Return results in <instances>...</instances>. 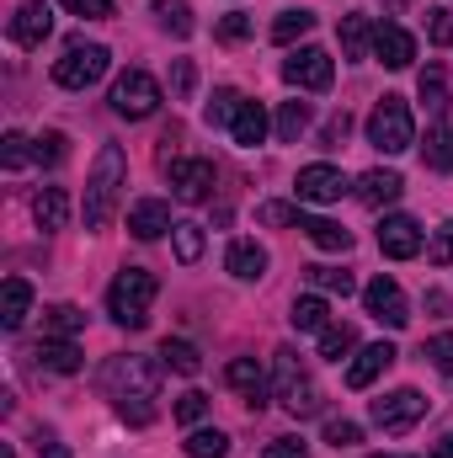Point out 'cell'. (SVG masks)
Returning <instances> with one entry per match:
<instances>
[{"label":"cell","instance_id":"obj_1","mask_svg":"<svg viewBox=\"0 0 453 458\" xmlns=\"http://www.w3.org/2000/svg\"><path fill=\"white\" fill-rule=\"evenodd\" d=\"M102 389H107L113 411L128 421V427H150V421L160 416V373H155L150 357H133V352L107 357V368H102Z\"/></svg>","mask_w":453,"mask_h":458},{"label":"cell","instance_id":"obj_2","mask_svg":"<svg viewBox=\"0 0 453 458\" xmlns=\"http://www.w3.org/2000/svg\"><path fill=\"white\" fill-rule=\"evenodd\" d=\"M155 293H160L155 272H144V267H123V272L113 277V288H107V315H113L123 331H144V326H150V304H155Z\"/></svg>","mask_w":453,"mask_h":458},{"label":"cell","instance_id":"obj_3","mask_svg":"<svg viewBox=\"0 0 453 458\" xmlns=\"http://www.w3.org/2000/svg\"><path fill=\"white\" fill-rule=\"evenodd\" d=\"M123 182H128L123 149H117V144H102V149H97V165H91V182H86V203H81L86 229H102L113 219V203H117V187H123Z\"/></svg>","mask_w":453,"mask_h":458},{"label":"cell","instance_id":"obj_4","mask_svg":"<svg viewBox=\"0 0 453 458\" xmlns=\"http://www.w3.org/2000/svg\"><path fill=\"white\" fill-rule=\"evenodd\" d=\"M368 144L384 149V155H400V149L416 144V123H411L406 97H384V102L368 113Z\"/></svg>","mask_w":453,"mask_h":458},{"label":"cell","instance_id":"obj_5","mask_svg":"<svg viewBox=\"0 0 453 458\" xmlns=\"http://www.w3.org/2000/svg\"><path fill=\"white\" fill-rule=\"evenodd\" d=\"M107 64H113V54H107L102 43H75V48L54 64V81H59L64 91H86V86H97V81L107 75Z\"/></svg>","mask_w":453,"mask_h":458},{"label":"cell","instance_id":"obj_6","mask_svg":"<svg viewBox=\"0 0 453 458\" xmlns=\"http://www.w3.org/2000/svg\"><path fill=\"white\" fill-rule=\"evenodd\" d=\"M160 107V86H155V75H144V70H123L113 81V113L128 117V123H139V117H150Z\"/></svg>","mask_w":453,"mask_h":458},{"label":"cell","instance_id":"obj_7","mask_svg":"<svg viewBox=\"0 0 453 458\" xmlns=\"http://www.w3.org/2000/svg\"><path fill=\"white\" fill-rule=\"evenodd\" d=\"M368 416H373V427H384V432H411V427L427 416V394H422V389H395V394L373 400Z\"/></svg>","mask_w":453,"mask_h":458},{"label":"cell","instance_id":"obj_8","mask_svg":"<svg viewBox=\"0 0 453 458\" xmlns=\"http://www.w3.org/2000/svg\"><path fill=\"white\" fill-rule=\"evenodd\" d=\"M283 81H288V86H299V91H331L337 64H331V54H326V48H299V54H288V59H283Z\"/></svg>","mask_w":453,"mask_h":458},{"label":"cell","instance_id":"obj_9","mask_svg":"<svg viewBox=\"0 0 453 458\" xmlns=\"http://www.w3.org/2000/svg\"><path fill=\"white\" fill-rule=\"evenodd\" d=\"M363 310H368L379 326H389V331H406V326H411V304H406V293H400L395 277H373V283L363 288Z\"/></svg>","mask_w":453,"mask_h":458},{"label":"cell","instance_id":"obj_10","mask_svg":"<svg viewBox=\"0 0 453 458\" xmlns=\"http://www.w3.org/2000/svg\"><path fill=\"white\" fill-rule=\"evenodd\" d=\"M166 176H171V192L182 203H203L214 192V160H171L166 155Z\"/></svg>","mask_w":453,"mask_h":458},{"label":"cell","instance_id":"obj_11","mask_svg":"<svg viewBox=\"0 0 453 458\" xmlns=\"http://www.w3.org/2000/svg\"><path fill=\"white\" fill-rule=\"evenodd\" d=\"M294 192H299V203H341L346 198V176L337 165H304Z\"/></svg>","mask_w":453,"mask_h":458},{"label":"cell","instance_id":"obj_12","mask_svg":"<svg viewBox=\"0 0 453 458\" xmlns=\"http://www.w3.org/2000/svg\"><path fill=\"white\" fill-rule=\"evenodd\" d=\"M379 250H384L389 261H411V256H422V225L406 219V214H389V219L379 225Z\"/></svg>","mask_w":453,"mask_h":458},{"label":"cell","instance_id":"obj_13","mask_svg":"<svg viewBox=\"0 0 453 458\" xmlns=\"http://www.w3.org/2000/svg\"><path fill=\"white\" fill-rule=\"evenodd\" d=\"M48 32H54V11H48L43 0H21L16 16H11V43H21V48H43Z\"/></svg>","mask_w":453,"mask_h":458},{"label":"cell","instance_id":"obj_14","mask_svg":"<svg viewBox=\"0 0 453 458\" xmlns=\"http://www.w3.org/2000/svg\"><path fill=\"white\" fill-rule=\"evenodd\" d=\"M373 59H379L384 70H406V64L416 59V38H411L406 27H395V21H384V27L373 32Z\"/></svg>","mask_w":453,"mask_h":458},{"label":"cell","instance_id":"obj_15","mask_svg":"<svg viewBox=\"0 0 453 458\" xmlns=\"http://www.w3.org/2000/svg\"><path fill=\"white\" fill-rule=\"evenodd\" d=\"M395 357H400V352H395L389 342L363 346V352H357V362L346 368V389H368V384H373L379 373H389V368H395Z\"/></svg>","mask_w":453,"mask_h":458},{"label":"cell","instance_id":"obj_16","mask_svg":"<svg viewBox=\"0 0 453 458\" xmlns=\"http://www.w3.org/2000/svg\"><path fill=\"white\" fill-rule=\"evenodd\" d=\"M225 384L245 394V405H251V411H261V405H267V373H261V362H256V357H235V362L225 368Z\"/></svg>","mask_w":453,"mask_h":458},{"label":"cell","instance_id":"obj_17","mask_svg":"<svg viewBox=\"0 0 453 458\" xmlns=\"http://www.w3.org/2000/svg\"><path fill=\"white\" fill-rule=\"evenodd\" d=\"M128 229H133V240H160L171 225V208L160 203V198H139L133 208H128Z\"/></svg>","mask_w":453,"mask_h":458},{"label":"cell","instance_id":"obj_18","mask_svg":"<svg viewBox=\"0 0 453 458\" xmlns=\"http://www.w3.org/2000/svg\"><path fill=\"white\" fill-rule=\"evenodd\" d=\"M400 192H406L400 171H363V182H357V198L368 208H389V203H400Z\"/></svg>","mask_w":453,"mask_h":458},{"label":"cell","instance_id":"obj_19","mask_svg":"<svg viewBox=\"0 0 453 458\" xmlns=\"http://www.w3.org/2000/svg\"><path fill=\"white\" fill-rule=\"evenodd\" d=\"M32 357H38V368H43V373H81V346H75V342L43 336V342L32 346Z\"/></svg>","mask_w":453,"mask_h":458},{"label":"cell","instance_id":"obj_20","mask_svg":"<svg viewBox=\"0 0 453 458\" xmlns=\"http://www.w3.org/2000/svg\"><path fill=\"white\" fill-rule=\"evenodd\" d=\"M225 267L235 272V277H240V283H256V277L267 272V250H261L256 240H229Z\"/></svg>","mask_w":453,"mask_h":458},{"label":"cell","instance_id":"obj_21","mask_svg":"<svg viewBox=\"0 0 453 458\" xmlns=\"http://www.w3.org/2000/svg\"><path fill=\"white\" fill-rule=\"evenodd\" d=\"M27 310H32V288H27V277H5V288H0V326H5V331H21Z\"/></svg>","mask_w":453,"mask_h":458},{"label":"cell","instance_id":"obj_22","mask_svg":"<svg viewBox=\"0 0 453 458\" xmlns=\"http://www.w3.org/2000/svg\"><path fill=\"white\" fill-rule=\"evenodd\" d=\"M278 394H283V411H288V416H299V421L326 411V394H321V384H310V378H294V384H283Z\"/></svg>","mask_w":453,"mask_h":458},{"label":"cell","instance_id":"obj_23","mask_svg":"<svg viewBox=\"0 0 453 458\" xmlns=\"http://www.w3.org/2000/svg\"><path fill=\"white\" fill-rule=\"evenodd\" d=\"M229 133H235L240 149H256V144L267 139V113H261V102H240V113H235V123H229Z\"/></svg>","mask_w":453,"mask_h":458},{"label":"cell","instance_id":"obj_24","mask_svg":"<svg viewBox=\"0 0 453 458\" xmlns=\"http://www.w3.org/2000/svg\"><path fill=\"white\" fill-rule=\"evenodd\" d=\"M32 219H38V229H64V219H70L64 187H43V192L32 198Z\"/></svg>","mask_w":453,"mask_h":458},{"label":"cell","instance_id":"obj_25","mask_svg":"<svg viewBox=\"0 0 453 458\" xmlns=\"http://www.w3.org/2000/svg\"><path fill=\"white\" fill-rule=\"evenodd\" d=\"M373 32H379V27H368L363 11H346V16H341V54H346V59H363L368 43H373Z\"/></svg>","mask_w":453,"mask_h":458},{"label":"cell","instance_id":"obj_26","mask_svg":"<svg viewBox=\"0 0 453 458\" xmlns=\"http://www.w3.org/2000/svg\"><path fill=\"white\" fill-rule=\"evenodd\" d=\"M422 160H427V171H453V123H438V128L427 133Z\"/></svg>","mask_w":453,"mask_h":458},{"label":"cell","instance_id":"obj_27","mask_svg":"<svg viewBox=\"0 0 453 458\" xmlns=\"http://www.w3.org/2000/svg\"><path fill=\"white\" fill-rule=\"evenodd\" d=\"M288 320H294V331H326V326H331V310H326V299L304 293V299H294Z\"/></svg>","mask_w":453,"mask_h":458},{"label":"cell","instance_id":"obj_28","mask_svg":"<svg viewBox=\"0 0 453 458\" xmlns=\"http://www.w3.org/2000/svg\"><path fill=\"white\" fill-rule=\"evenodd\" d=\"M299 229H304L321 250H352V229L337 225V219H304Z\"/></svg>","mask_w":453,"mask_h":458},{"label":"cell","instance_id":"obj_29","mask_svg":"<svg viewBox=\"0 0 453 458\" xmlns=\"http://www.w3.org/2000/svg\"><path fill=\"white\" fill-rule=\"evenodd\" d=\"M182 448H187V458H225L229 454V437L219 432V427H192Z\"/></svg>","mask_w":453,"mask_h":458},{"label":"cell","instance_id":"obj_30","mask_svg":"<svg viewBox=\"0 0 453 458\" xmlns=\"http://www.w3.org/2000/svg\"><path fill=\"white\" fill-rule=\"evenodd\" d=\"M75 331H86V315H81L75 304H54V310L43 315V336H59V342H70Z\"/></svg>","mask_w":453,"mask_h":458},{"label":"cell","instance_id":"obj_31","mask_svg":"<svg viewBox=\"0 0 453 458\" xmlns=\"http://www.w3.org/2000/svg\"><path fill=\"white\" fill-rule=\"evenodd\" d=\"M160 362H166L171 373H182V378H192V373L203 368V357H198V346L192 342H166L160 346Z\"/></svg>","mask_w":453,"mask_h":458},{"label":"cell","instance_id":"obj_32","mask_svg":"<svg viewBox=\"0 0 453 458\" xmlns=\"http://www.w3.org/2000/svg\"><path fill=\"white\" fill-rule=\"evenodd\" d=\"M304 32H315V11H283L272 21V43H299Z\"/></svg>","mask_w":453,"mask_h":458},{"label":"cell","instance_id":"obj_33","mask_svg":"<svg viewBox=\"0 0 453 458\" xmlns=\"http://www.w3.org/2000/svg\"><path fill=\"white\" fill-rule=\"evenodd\" d=\"M304 128H310V102H283L278 107V139L283 144H299Z\"/></svg>","mask_w":453,"mask_h":458},{"label":"cell","instance_id":"obj_34","mask_svg":"<svg viewBox=\"0 0 453 458\" xmlns=\"http://www.w3.org/2000/svg\"><path fill=\"white\" fill-rule=\"evenodd\" d=\"M422 102H427V107H432V113L438 117H449V81H443V70H438V64H427V70H422Z\"/></svg>","mask_w":453,"mask_h":458},{"label":"cell","instance_id":"obj_35","mask_svg":"<svg viewBox=\"0 0 453 458\" xmlns=\"http://www.w3.org/2000/svg\"><path fill=\"white\" fill-rule=\"evenodd\" d=\"M304 277L321 288V293H357V283H352V272H341V267H304Z\"/></svg>","mask_w":453,"mask_h":458},{"label":"cell","instance_id":"obj_36","mask_svg":"<svg viewBox=\"0 0 453 458\" xmlns=\"http://www.w3.org/2000/svg\"><path fill=\"white\" fill-rule=\"evenodd\" d=\"M155 16H160V27H166V32H176V38H192V27H198V21H192V11H187L182 0H155Z\"/></svg>","mask_w":453,"mask_h":458},{"label":"cell","instance_id":"obj_37","mask_svg":"<svg viewBox=\"0 0 453 458\" xmlns=\"http://www.w3.org/2000/svg\"><path fill=\"white\" fill-rule=\"evenodd\" d=\"M32 160H38L32 139H21V133H5V139H0V165H5V171H21V165H32Z\"/></svg>","mask_w":453,"mask_h":458},{"label":"cell","instance_id":"obj_38","mask_svg":"<svg viewBox=\"0 0 453 458\" xmlns=\"http://www.w3.org/2000/svg\"><path fill=\"white\" fill-rule=\"evenodd\" d=\"M352 346H357V331H352V326H326V331H321V357H326V362H341Z\"/></svg>","mask_w":453,"mask_h":458},{"label":"cell","instance_id":"obj_39","mask_svg":"<svg viewBox=\"0 0 453 458\" xmlns=\"http://www.w3.org/2000/svg\"><path fill=\"white\" fill-rule=\"evenodd\" d=\"M240 102H245V97H240V91H214V102H209V128H229V123H235V113H240Z\"/></svg>","mask_w":453,"mask_h":458},{"label":"cell","instance_id":"obj_40","mask_svg":"<svg viewBox=\"0 0 453 458\" xmlns=\"http://www.w3.org/2000/svg\"><path fill=\"white\" fill-rule=\"evenodd\" d=\"M171 240H176V261H198L203 256V225H176L171 229Z\"/></svg>","mask_w":453,"mask_h":458},{"label":"cell","instance_id":"obj_41","mask_svg":"<svg viewBox=\"0 0 453 458\" xmlns=\"http://www.w3.org/2000/svg\"><path fill=\"white\" fill-rule=\"evenodd\" d=\"M203 416H209V394H203V389H187V394L176 400V421H182V427H198Z\"/></svg>","mask_w":453,"mask_h":458},{"label":"cell","instance_id":"obj_42","mask_svg":"<svg viewBox=\"0 0 453 458\" xmlns=\"http://www.w3.org/2000/svg\"><path fill=\"white\" fill-rule=\"evenodd\" d=\"M32 149H38V165H59L70 155V139L64 133H43V139H32Z\"/></svg>","mask_w":453,"mask_h":458},{"label":"cell","instance_id":"obj_43","mask_svg":"<svg viewBox=\"0 0 453 458\" xmlns=\"http://www.w3.org/2000/svg\"><path fill=\"white\" fill-rule=\"evenodd\" d=\"M422 357L438 368V373H453V331H443V336H432V342L422 346Z\"/></svg>","mask_w":453,"mask_h":458},{"label":"cell","instance_id":"obj_44","mask_svg":"<svg viewBox=\"0 0 453 458\" xmlns=\"http://www.w3.org/2000/svg\"><path fill=\"white\" fill-rule=\"evenodd\" d=\"M256 219H261V225H272V229H283V225H304L294 203H261V208H256Z\"/></svg>","mask_w":453,"mask_h":458},{"label":"cell","instance_id":"obj_45","mask_svg":"<svg viewBox=\"0 0 453 458\" xmlns=\"http://www.w3.org/2000/svg\"><path fill=\"white\" fill-rule=\"evenodd\" d=\"M427 261L432 267H453V219L438 234H432V245H427Z\"/></svg>","mask_w":453,"mask_h":458},{"label":"cell","instance_id":"obj_46","mask_svg":"<svg viewBox=\"0 0 453 458\" xmlns=\"http://www.w3.org/2000/svg\"><path fill=\"white\" fill-rule=\"evenodd\" d=\"M427 43H453V11L449 5L427 11Z\"/></svg>","mask_w":453,"mask_h":458},{"label":"cell","instance_id":"obj_47","mask_svg":"<svg viewBox=\"0 0 453 458\" xmlns=\"http://www.w3.org/2000/svg\"><path fill=\"white\" fill-rule=\"evenodd\" d=\"M64 11H75V16H86V21H107L113 16V0H59Z\"/></svg>","mask_w":453,"mask_h":458},{"label":"cell","instance_id":"obj_48","mask_svg":"<svg viewBox=\"0 0 453 458\" xmlns=\"http://www.w3.org/2000/svg\"><path fill=\"white\" fill-rule=\"evenodd\" d=\"M357 437H363L357 421H326V443H331V448H352Z\"/></svg>","mask_w":453,"mask_h":458},{"label":"cell","instance_id":"obj_49","mask_svg":"<svg viewBox=\"0 0 453 458\" xmlns=\"http://www.w3.org/2000/svg\"><path fill=\"white\" fill-rule=\"evenodd\" d=\"M192 81H198V75H192V59H171V91H176L182 102L192 97Z\"/></svg>","mask_w":453,"mask_h":458},{"label":"cell","instance_id":"obj_50","mask_svg":"<svg viewBox=\"0 0 453 458\" xmlns=\"http://www.w3.org/2000/svg\"><path fill=\"white\" fill-rule=\"evenodd\" d=\"M219 38H225V43H240V38H251V16H245V11H229L225 21H219Z\"/></svg>","mask_w":453,"mask_h":458},{"label":"cell","instance_id":"obj_51","mask_svg":"<svg viewBox=\"0 0 453 458\" xmlns=\"http://www.w3.org/2000/svg\"><path fill=\"white\" fill-rule=\"evenodd\" d=\"M261 458H310V443H299V437H278V443H267V454Z\"/></svg>","mask_w":453,"mask_h":458},{"label":"cell","instance_id":"obj_52","mask_svg":"<svg viewBox=\"0 0 453 458\" xmlns=\"http://www.w3.org/2000/svg\"><path fill=\"white\" fill-rule=\"evenodd\" d=\"M346 128H352V117H346V113H337V117H331V123H326V133H321V139H326V149H331V144H341V139H346Z\"/></svg>","mask_w":453,"mask_h":458},{"label":"cell","instance_id":"obj_53","mask_svg":"<svg viewBox=\"0 0 453 458\" xmlns=\"http://www.w3.org/2000/svg\"><path fill=\"white\" fill-rule=\"evenodd\" d=\"M432 458H453V432H443V437H438V448H432Z\"/></svg>","mask_w":453,"mask_h":458},{"label":"cell","instance_id":"obj_54","mask_svg":"<svg viewBox=\"0 0 453 458\" xmlns=\"http://www.w3.org/2000/svg\"><path fill=\"white\" fill-rule=\"evenodd\" d=\"M38 458H70V448H64V443H43V454Z\"/></svg>","mask_w":453,"mask_h":458},{"label":"cell","instance_id":"obj_55","mask_svg":"<svg viewBox=\"0 0 453 458\" xmlns=\"http://www.w3.org/2000/svg\"><path fill=\"white\" fill-rule=\"evenodd\" d=\"M384 5H395V11H400V5H411V0H384Z\"/></svg>","mask_w":453,"mask_h":458}]
</instances>
